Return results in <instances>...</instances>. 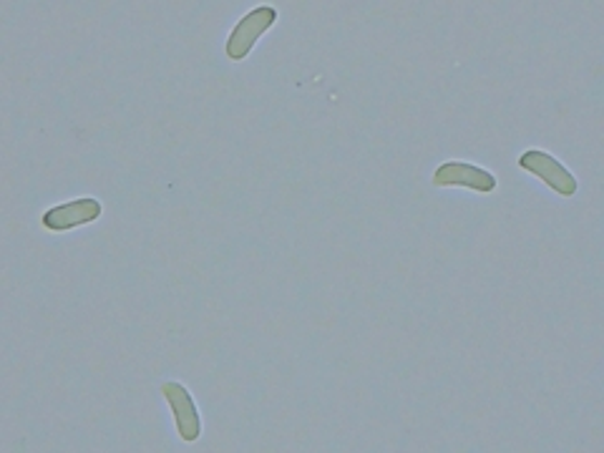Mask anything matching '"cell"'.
Listing matches in <instances>:
<instances>
[{"instance_id": "cell-5", "label": "cell", "mask_w": 604, "mask_h": 453, "mask_svg": "<svg viewBox=\"0 0 604 453\" xmlns=\"http://www.w3.org/2000/svg\"><path fill=\"white\" fill-rule=\"evenodd\" d=\"M101 209H104V207H101V202L93 199V197L74 199V202H66V205L51 207L49 212L41 217V224L51 232L76 230V226L99 220Z\"/></svg>"}, {"instance_id": "cell-3", "label": "cell", "mask_w": 604, "mask_h": 453, "mask_svg": "<svg viewBox=\"0 0 604 453\" xmlns=\"http://www.w3.org/2000/svg\"><path fill=\"white\" fill-rule=\"evenodd\" d=\"M162 396L167 398L171 413H175V424L179 439L187 443H194L202 436V416L197 405L192 401V393L187 390L182 383H164Z\"/></svg>"}, {"instance_id": "cell-2", "label": "cell", "mask_w": 604, "mask_h": 453, "mask_svg": "<svg viewBox=\"0 0 604 453\" xmlns=\"http://www.w3.org/2000/svg\"><path fill=\"white\" fill-rule=\"evenodd\" d=\"M519 167L524 171H529V174L539 177L541 182L547 186H552L556 194H562V197H571V194H577L579 190V182L577 177L571 174V171L564 167L562 161H556L552 154L541 152V150H529L519 156Z\"/></svg>"}, {"instance_id": "cell-1", "label": "cell", "mask_w": 604, "mask_h": 453, "mask_svg": "<svg viewBox=\"0 0 604 453\" xmlns=\"http://www.w3.org/2000/svg\"><path fill=\"white\" fill-rule=\"evenodd\" d=\"M278 21V11L272 5H257L255 11H249L245 18H242L234 30L227 38V59L232 61H242L249 56V51L255 49L257 41L268 34V30L274 26Z\"/></svg>"}, {"instance_id": "cell-4", "label": "cell", "mask_w": 604, "mask_h": 453, "mask_svg": "<svg viewBox=\"0 0 604 453\" xmlns=\"http://www.w3.org/2000/svg\"><path fill=\"white\" fill-rule=\"evenodd\" d=\"M434 186H466V190L491 194L497 190V177L476 164L466 161H444L434 171Z\"/></svg>"}]
</instances>
